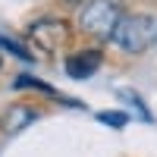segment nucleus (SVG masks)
<instances>
[{"mask_svg": "<svg viewBox=\"0 0 157 157\" xmlns=\"http://www.w3.org/2000/svg\"><path fill=\"white\" fill-rule=\"evenodd\" d=\"M113 41L129 54H145L148 47L157 44V16H148V13L123 16V22L116 25Z\"/></svg>", "mask_w": 157, "mask_h": 157, "instance_id": "2", "label": "nucleus"}, {"mask_svg": "<svg viewBox=\"0 0 157 157\" xmlns=\"http://www.w3.org/2000/svg\"><path fill=\"white\" fill-rule=\"evenodd\" d=\"M66 3H78V0H66Z\"/></svg>", "mask_w": 157, "mask_h": 157, "instance_id": "8", "label": "nucleus"}, {"mask_svg": "<svg viewBox=\"0 0 157 157\" xmlns=\"http://www.w3.org/2000/svg\"><path fill=\"white\" fill-rule=\"evenodd\" d=\"M120 94H123V101H129V104H132V107L138 110V116H141V120H151V113L145 110V104H141V98L135 94V91H120Z\"/></svg>", "mask_w": 157, "mask_h": 157, "instance_id": "7", "label": "nucleus"}, {"mask_svg": "<svg viewBox=\"0 0 157 157\" xmlns=\"http://www.w3.org/2000/svg\"><path fill=\"white\" fill-rule=\"evenodd\" d=\"M101 66V50H78V54H69L66 57V72L72 78H88L94 75Z\"/></svg>", "mask_w": 157, "mask_h": 157, "instance_id": "4", "label": "nucleus"}, {"mask_svg": "<svg viewBox=\"0 0 157 157\" xmlns=\"http://www.w3.org/2000/svg\"><path fill=\"white\" fill-rule=\"evenodd\" d=\"M98 120H101L104 126H113V129H123V126L129 123V116H126V113H120V110H104V113H98Z\"/></svg>", "mask_w": 157, "mask_h": 157, "instance_id": "6", "label": "nucleus"}, {"mask_svg": "<svg viewBox=\"0 0 157 157\" xmlns=\"http://www.w3.org/2000/svg\"><path fill=\"white\" fill-rule=\"evenodd\" d=\"M66 38H69V29H66V22H60V19H38L29 29V44L41 47L44 54L60 50L66 44Z\"/></svg>", "mask_w": 157, "mask_h": 157, "instance_id": "3", "label": "nucleus"}, {"mask_svg": "<svg viewBox=\"0 0 157 157\" xmlns=\"http://www.w3.org/2000/svg\"><path fill=\"white\" fill-rule=\"evenodd\" d=\"M38 116H41V113L32 110V107H25V104H13V107L3 113V120H0V123H3V132H6V135H16V132H22L29 123H35Z\"/></svg>", "mask_w": 157, "mask_h": 157, "instance_id": "5", "label": "nucleus"}, {"mask_svg": "<svg viewBox=\"0 0 157 157\" xmlns=\"http://www.w3.org/2000/svg\"><path fill=\"white\" fill-rule=\"evenodd\" d=\"M123 3L120 0H88L78 13V29L91 38H101V41H107V38L116 35V25L123 22Z\"/></svg>", "mask_w": 157, "mask_h": 157, "instance_id": "1", "label": "nucleus"}]
</instances>
